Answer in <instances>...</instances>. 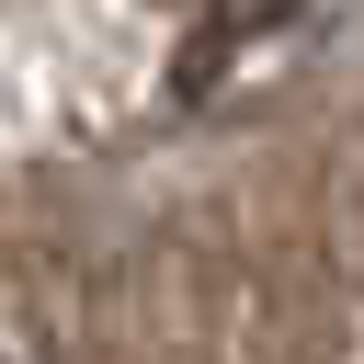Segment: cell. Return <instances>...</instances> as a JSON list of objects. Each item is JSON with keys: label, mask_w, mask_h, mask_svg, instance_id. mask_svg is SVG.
Masks as SVG:
<instances>
[{"label": "cell", "mask_w": 364, "mask_h": 364, "mask_svg": "<svg viewBox=\"0 0 364 364\" xmlns=\"http://www.w3.org/2000/svg\"><path fill=\"white\" fill-rule=\"evenodd\" d=\"M0 364H11V353H0Z\"/></svg>", "instance_id": "6da1fadb"}]
</instances>
